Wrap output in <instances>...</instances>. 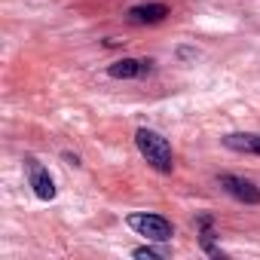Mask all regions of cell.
I'll use <instances>...</instances> for the list:
<instances>
[{
    "instance_id": "obj_1",
    "label": "cell",
    "mask_w": 260,
    "mask_h": 260,
    "mask_svg": "<svg viewBox=\"0 0 260 260\" xmlns=\"http://www.w3.org/2000/svg\"><path fill=\"white\" fill-rule=\"evenodd\" d=\"M135 144H138L141 156H144V159H147L156 172L169 175V172L175 169V153H172V144H169L159 132H153V128H138V132H135Z\"/></svg>"
},
{
    "instance_id": "obj_4",
    "label": "cell",
    "mask_w": 260,
    "mask_h": 260,
    "mask_svg": "<svg viewBox=\"0 0 260 260\" xmlns=\"http://www.w3.org/2000/svg\"><path fill=\"white\" fill-rule=\"evenodd\" d=\"M25 169H28V181L37 193V199H55V181L49 178V172L37 162V159H25Z\"/></svg>"
},
{
    "instance_id": "obj_2",
    "label": "cell",
    "mask_w": 260,
    "mask_h": 260,
    "mask_svg": "<svg viewBox=\"0 0 260 260\" xmlns=\"http://www.w3.org/2000/svg\"><path fill=\"white\" fill-rule=\"evenodd\" d=\"M128 226H132L135 233H141L144 239H150V242H169L175 236L172 220H166L162 214H144V211L128 214Z\"/></svg>"
},
{
    "instance_id": "obj_3",
    "label": "cell",
    "mask_w": 260,
    "mask_h": 260,
    "mask_svg": "<svg viewBox=\"0 0 260 260\" xmlns=\"http://www.w3.org/2000/svg\"><path fill=\"white\" fill-rule=\"evenodd\" d=\"M217 184H220L230 196H236L239 202H245V205H260V187H257V184H251V181H245V178H236V175H220Z\"/></svg>"
},
{
    "instance_id": "obj_7",
    "label": "cell",
    "mask_w": 260,
    "mask_h": 260,
    "mask_svg": "<svg viewBox=\"0 0 260 260\" xmlns=\"http://www.w3.org/2000/svg\"><path fill=\"white\" fill-rule=\"evenodd\" d=\"M144 71H150V61H138V58H119V61H113V64L107 68V74H110L113 80H135V77H141Z\"/></svg>"
},
{
    "instance_id": "obj_6",
    "label": "cell",
    "mask_w": 260,
    "mask_h": 260,
    "mask_svg": "<svg viewBox=\"0 0 260 260\" xmlns=\"http://www.w3.org/2000/svg\"><path fill=\"white\" fill-rule=\"evenodd\" d=\"M220 141H223V147H230L236 153H257L260 156V135H254V132H230Z\"/></svg>"
},
{
    "instance_id": "obj_5",
    "label": "cell",
    "mask_w": 260,
    "mask_h": 260,
    "mask_svg": "<svg viewBox=\"0 0 260 260\" xmlns=\"http://www.w3.org/2000/svg\"><path fill=\"white\" fill-rule=\"evenodd\" d=\"M166 16H169V7L166 4H141V7L128 10V22H135V25H156Z\"/></svg>"
},
{
    "instance_id": "obj_8",
    "label": "cell",
    "mask_w": 260,
    "mask_h": 260,
    "mask_svg": "<svg viewBox=\"0 0 260 260\" xmlns=\"http://www.w3.org/2000/svg\"><path fill=\"white\" fill-rule=\"evenodd\" d=\"M132 254H135V257H147V260H153V257H166V251H156V248H135Z\"/></svg>"
}]
</instances>
